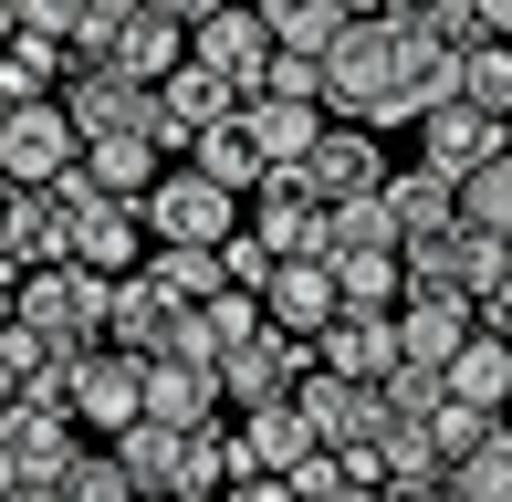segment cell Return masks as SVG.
<instances>
[{"label":"cell","instance_id":"cell-1","mask_svg":"<svg viewBox=\"0 0 512 502\" xmlns=\"http://www.w3.org/2000/svg\"><path fill=\"white\" fill-rule=\"evenodd\" d=\"M21 335H32L53 367H74L84 346H105V272H84V262L21 272Z\"/></svg>","mask_w":512,"mask_h":502},{"label":"cell","instance_id":"cell-2","mask_svg":"<svg viewBox=\"0 0 512 502\" xmlns=\"http://www.w3.org/2000/svg\"><path fill=\"white\" fill-rule=\"evenodd\" d=\"M230 231H241V199H230L220 178L168 168V178L147 189V241H157V251H220Z\"/></svg>","mask_w":512,"mask_h":502},{"label":"cell","instance_id":"cell-3","mask_svg":"<svg viewBox=\"0 0 512 502\" xmlns=\"http://www.w3.org/2000/svg\"><path fill=\"white\" fill-rule=\"evenodd\" d=\"M502 283H512V241L481 231V220H460V231L408 251V293H471V304H492Z\"/></svg>","mask_w":512,"mask_h":502},{"label":"cell","instance_id":"cell-4","mask_svg":"<svg viewBox=\"0 0 512 502\" xmlns=\"http://www.w3.org/2000/svg\"><path fill=\"white\" fill-rule=\"evenodd\" d=\"M105 346H126V356H178V346H199V304H178V293H157L147 272H126V283H105Z\"/></svg>","mask_w":512,"mask_h":502},{"label":"cell","instance_id":"cell-5","mask_svg":"<svg viewBox=\"0 0 512 502\" xmlns=\"http://www.w3.org/2000/svg\"><path fill=\"white\" fill-rule=\"evenodd\" d=\"M63 408H74L84 429H136L147 419V356H126V346H84L74 367H63Z\"/></svg>","mask_w":512,"mask_h":502},{"label":"cell","instance_id":"cell-6","mask_svg":"<svg viewBox=\"0 0 512 502\" xmlns=\"http://www.w3.org/2000/svg\"><path fill=\"white\" fill-rule=\"evenodd\" d=\"M74 63H105V74H136V84H168L178 63H189V32H178L168 11H147V0H126V11H115V32L74 42Z\"/></svg>","mask_w":512,"mask_h":502},{"label":"cell","instance_id":"cell-7","mask_svg":"<svg viewBox=\"0 0 512 502\" xmlns=\"http://www.w3.org/2000/svg\"><path fill=\"white\" fill-rule=\"evenodd\" d=\"M74 157H84V136H74V116H63V95L0 116V178H11V189H53Z\"/></svg>","mask_w":512,"mask_h":502},{"label":"cell","instance_id":"cell-8","mask_svg":"<svg viewBox=\"0 0 512 502\" xmlns=\"http://www.w3.org/2000/svg\"><path fill=\"white\" fill-rule=\"evenodd\" d=\"M74 210V231H63V251H74L84 272H105V283H126V272H147V210L136 199H63Z\"/></svg>","mask_w":512,"mask_h":502},{"label":"cell","instance_id":"cell-9","mask_svg":"<svg viewBox=\"0 0 512 502\" xmlns=\"http://www.w3.org/2000/svg\"><path fill=\"white\" fill-rule=\"evenodd\" d=\"M387 178H398V168L377 157V136H366V126H324V136H314V157L293 168V189L324 199V210H345V199H377Z\"/></svg>","mask_w":512,"mask_h":502},{"label":"cell","instance_id":"cell-10","mask_svg":"<svg viewBox=\"0 0 512 502\" xmlns=\"http://www.w3.org/2000/svg\"><path fill=\"white\" fill-rule=\"evenodd\" d=\"M481 335V304L471 293H408L398 304V367L408 377H450V356Z\"/></svg>","mask_w":512,"mask_h":502},{"label":"cell","instance_id":"cell-11","mask_svg":"<svg viewBox=\"0 0 512 502\" xmlns=\"http://www.w3.org/2000/svg\"><path fill=\"white\" fill-rule=\"evenodd\" d=\"M63 116H74V136H157V84L105 74V63H74V84H63Z\"/></svg>","mask_w":512,"mask_h":502},{"label":"cell","instance_id":"cell-12","mask_svg":"<svg viewBox=\"0 0 512 502\" xmlns=\"http://www.w3.org/2000/svg\"><path fill=\"white\" fill-rule=\"evenodd\" d=\"M304 377H314V335H283V325H262L251 346H230V356H220V387H230V408L293 398Z\"/></svg>","mask_w":512,"mask_h":502},{"label":"cell","instance_id":"cell-13","mask_svg":"<svg viewBox=\"0 0 512 502\" xmlns=\"http://www.w3.org/2000/svg\"><path fill=\"white\" fill-rule=\"evenodd\" d=\"M230 116H241V84H230V74H209L199 53L178 63L168 84H157V147H168V157H189V136L230 126Z\"/></svg>","mask_w":512,"mask_h":502},{"label":"cell","instance_id":"cell-14","mask_svg":"<svg viewBox=\"0 0 512 502\" xmlns=\"http://www.w3.org/2000/svg\"><path fill=\"white\" fill-rule=\"evenodd\" d=\"M147 419H168V429H209V419H230L220 356H199V346L157 356V367H147Z\"/></svg>","mask_w":512,"mask_h":502},{"label":"cell","instance_id":"cell-15","mask_svg":"<svg viewBox=\"0 0 512 502\" xmlns=\"http://www.w3.org/2000/svg\"><path fill=\"white\" fill-rule=\"evenodd\" d=\"M189 53L209 63V74H230L251 95V84H262V63L283 53V42H272V21H262V0H230V11H209L199 32H189Z\"/></svg>","mask_w":512,"mask_h":502},{"label":"cell","instance_id":"cell-16","mask_svg":"<svg viewBox=\"0 0 512 502\" xmlns=\"http://www.w3.org/2000/svg\"><path fill=\"white\" fill-rule=\"evenodd\" d=\"M314 356H324L335 377H356V387H387V377H398V314H377V304H345L335 325L314 335Z\"/></svg>","mask_w":512,"mask_h":502},{"label":"cell","instance_id":"cell-17","mask_svg":"<svg viewBox=\"0 0 512 502\" xmlns=\"http://www.w3.org/2000/svg\"><path fill=\"white\" fill-rule=\"evenodd\" d=\"M418 147H429V168L471 178V168H492V157L512 147V126H502V116H481L471 95H450V105H429V116H418Z\"/></svg>","mask_w":512,"mask_h":502},{"label":"cell","instance_id":"cell-18","mask_svg":"<svg viewBox=\"0 0 512 502\" xmlns=\"http://www.w3.org/2000/svg\"><path fill=\"white\" fill-rule=\"evenodd\" d=\"M63 231H74V210H63V189H11V210H0V262H11V272L74 262V251H63Z\"/></svg>","mask_w":512,"mask_h":502},{"label":"cell","instance_id":"cell-19","mask_svg":"<svg viewBox=\"0 0 512 502\" xmlns=\"http://www.w3.org/2000/svg\"><path fill=\"white\" fill-rule=\"evenodd\" d=\"M230 429H241V471H293L314 440V419H304V398H262V408H230Z\"/></svg>","mask_w":512,"mask_h":502},{"label":"cell","instance_id":"cell-20","mask_svg":"<svg viewBox=\"0 0 512 502\" xmlns=\"http://www.w3.org/2000/svg\"><path fill=\"white\" fill-rule=\"evenodd\" d=\"M251 231L272 241V262H324V199H304L293 178H262L251 189Z\"/></svg>","mask_w":512,"mask_h":502},{"label":"cell","instance_id":"cell-21","mask_svg":"<svg viewBox=\"0 0 512 502\" xmlns=\"http://www.w3.org/2000/svg\"><path fill=\"white\" fill-rule=\"evenodd\" d=\"M387 220H398V241L418 251V241H439V231H460V178L450 168H429V157H418V168H398L387 178Z\"/></svg>","mask_w":512,"mask_h":502},{"label":"cell","instance_id":"cell-22","mask_svg":"<svg viewBox=\"0 0 512 502\" xmlns=\"http://www.w3.org/2000/svg\"><path fill=\"white\" fill-rule=\"evenodd\" d=\"M387 0H262V21H272V42H283V53H335L345 32H356V21H377Z\"/></svg>","mask_w":512,"mask_h":502},{"label":"cell","instance_id":"cell-23","mask_svg":"<svg viewBox=\"0 0 512 502\" xmlns=\"http://www.w3.org/2000/svg\"><path fill=\"white\" fill-rule=\"evenodd\" d=\"M262 314H272L283 335H324V325L345 314V293H335V262H283V272L262 283Z\"/></svg>","mask_w":512,"mask_h":502},{"label":"cell","instance_id":"cell-24","mask_svg":"<svg viewBox=\"0 0 512 502\" xmlns=\"http://www.w3.org/2000/svg\"><path fill=\"white\" fill-rule=\"evenodd\" d=\"M241 126H251V147L272 157V178H293L335 116H324V105H293V95H251V105H241Z\"/></svg>","mask_w":512,"mask_h":502},{"label":"cell","instance_id":"cell-25","mask_svg":"<svg viewBox=\"0 0 512 502\" xmlns=\"http://www.w3.org/2000/svg\"><path fill=\"white\" fill-rule=\"evenodd\" d=\"M115 461H126V482L136 492H189V429H168V419H136V429H115Z\"/></svg>","mask_w":512,"mask_h":502},{"label":"cell","instance_id":"cell-26","mask_svg":"<svg viewBox=\"0 0 512 502\" xmlns=\"http://www.w3.org/2000/svg\"><path fill=\"white\" fill-rule=\"evenodd\" d=\"M189 168H199V178H220L230 199H251V189H262V178H272V157L251 147V126H241V116H230V126L189 136Z\"/></svg>","mask_w":512,"mask_h":502},{"label":"cell","instance_id":"cell-27","mask_svg":"<svg viewBox=\"0 0 512 502\" xmlns=\"http://www.w3.org/2000/svg\"><path fill=\"white\" fill-rule=\"evenodd\" d=\"M0 84H11V105H42V95H63V84H74V42H42V32L0 42Z\"/></svg>","mask_w":512,"mask_h":502},{"label":"cell","instance_id":"cell-28","mask_svg":"<svg viewBox=\"0 0 512 502\" xmlns=\"http://www.w3.org/2000/svg\"><path fill=\"white\" fill-rule=\"evenodd\" d=\"M439 387H450V398H471V408H512V346L481 325L471 346L450 356V377H439Z\"/></svg>","mask_w":512,"mask_h":502},{"label":"cell","instance_id":"cell-29","mask_svg":"<svg viewBox=\"0 0 512 502\" xmlns=\"http://www.w3.org/2000/svg\"><path fill=\"white\" fill-rule=\"evenodd\" d=\"M335 293H345V304L398 314L408 304V251H345V262H335Z\"/></svg>","mask_w":512,"mask_h":502},{"label":"cell","instance_id":"cell-30","mask_svg":"<svg viewBox=\"0 0 512 502\" xmlns=\"http://www.w3.org/2000/svg\"><path fill=\"white\" fill-rule=\"evenodd\" d=\"M345 251H408L398 220H387V189H377V199H345V210H324V262H345Z\"/></svg>","mask_w":512,"mask_h":502},{"label":"cell","instance_id":"cell-31","mask_svg":"<svg viewBox=\"0 0 512 502\" xmlns=\"http://www.w3.org/2000/svg\"><path fill=\"white\" fill-rule=\"evenodd\" d=\"M418 429H429V450H439V471L450 461H471L481 440L502 429V408H471V398H439V408H418Z\"/></svg>","mask_w":512,"mask_h":502},{"label":"cell","instance_id":"cell-32","mask_svg":"<svg viewBox=\"0 0 512 502\" xmlns=\"http://www.w3.org/2000/svg\"><path fill=\"white\" fill-rule=\"evenodd\" d=\"M272 314H262V293H241V283H220L199 304V356H230V346H251V335H262Z\"/></svg>","mask_w":512,"mask_h":502},{"label":"cell","instance_id":"cell-33","mask_svg":"<svg viewBox=\"0 0 512 502\" xmlns=\"http://www.w3.org/2000/svg\"><path fill=\"white\" fill-rule=\"evenodd\" d=\"M450 492L460 502H512V419L471 450V461H450Z\"/></svg>","mask_w":512,"mask_h":502},{"label":"cell","instance_id":"cell-34","mask_svg":"<svg viewBox=\"0 0 512 502\" xmlns=\"http://www.w3.org/2000/svg\"><path fill=\"white\" fill-rule=\"evenodd\" d=\"M460 95L512 126V42H471V53H460Z\"/></svg>","mask_w":512,"mask_h":502},{"label":"cell","instance_id":"cell-35","mask_svg":"<svg viewBox=\"0 0 512 502\" xmlns=\"http://www.w3.org/2000/svg\"><path fill=\"white\" fill-rule=\"evenodd\" d=\"M147 283H157V293H178V304H209L230 272H220V251H147Z\"/></svg>","mask_w":512,"mask_h":502},{"label":"cell","instance_id":"cell-36","mask_svg":"<svg viewBox=\"0 0 512 502\" xmlns=\"http://www.w3.org/2000/svg\"><path fill=\"white\" fill-rule=\"evenodd\" d=\"M460 220H481V231H502V241H512V147L492 157V168L460 178Z\"/></svg>","mask_w":512,"mask_h":502},{"label":"cell","instance_id":"cell-37","mask_svg":"<svg viewBox=\"0 0 512 502\" xmlns=\"http://www.w3.org/2000/svg\"><path fill=\"white\" fill-rule=\"evenodd\" d=\"M63 492L74 502H147L126 482V461H115V450H74V471H63Z\"/></svg>","mask_w":512,"mask_h":502},{"label":"cell","instance_id":"cell-38","mask_svg":"<svg viewBox=\"0 0 512 502\" xmlns=\"http://www.w3.org/2000/svg\"><path fill=\"white\" fill-rule=\"evenodd\" d=\"M251 95H293V105H324V63H314V53H272ZM251 95H241V105H251Z\"/></svg>","mask_w":512,"mask_h":502},{"label":"cell","instance_id":"cell-39","mask_svg":"<svg viewBox=\"0 0 512 502\" xmlns=\"http://www.w3.org/2000/svg\"><path fill=\"white\" fill-rule=\"evenodd\" d=\"M220 272H230V283H241V293H262V283H272V272H283V262H272V241H262V231H251V220H241V231L220 241Z\"/></svg>","mask_w":512,"mask_h":502},{"label":"cell","instance_id":"cell-40","mask_svg":"<svg viewBox=\"0 0 512 502\" xmlns=\"http://www.w3.org/2000/svg\"><path fill=\"white\" fill-rule=\"evenodd\" d=\"M84 11H95V0H21V32H42V42H74V32H84Z\"/></svg>","mask_w":512,"mask_h":502},{"label":"cell","instance_id":"cell-41","mask_svg":"<svg viewBox=\"0 0 512 502\" xmlns=\"http://www.w3.org/2000/svg\"><path fill=\"white\" fill-rule=\"evenodd\" d=\"M147 11H168L178 32H199V21H209V11H230V0H147Z\"/></svg>","mask_w":512,"mask_h":502},{"label":"cell","instance_id":"cell-42","mask_svg":"<svg viewBox=\"0 0 512 502\" xmlns=\"http://www.w3.org/2000/svg\"><path fill=\"white\" fill-rule=\"evenodd\" d=\"M11 325H21V272L0 262V335H11Z\"/></svg>","mask_w":512,"mask_h":502},{"label":"cell","instance_id":"cell-43","mask_svg":"<svg viewBox=\"0 0 512 502\" xmlns=\"http://www.w3.org/2000/svg\"><path fill=\"white\" fill-rule=\"evenodd\" d=\"M481 325H492V335H502V346H512V283L492 293V304H481Z\"/></svg>","mask_w":512,"mask_h":502},{"label":"cell","instance_id":"cell-44","mask_svg":"<svg viewBox=\"0 0 512 502\" xmlns=\"http://www.w3.org/2000/svg\"><path fill=\"white\" fill-rule=\"evenodd\" d=\"M0 502H74L63 482H21V492H0Z\"/></svg>","mask_w":512,"mask_h":502},{"label":"cell","instance_id":"cell-45","mask_svg":"<svg viewBox=\"0 0 512 502\" xmlns=\"http://www.w3.org/2000/svg\"><path fill=\"white\" fill-rule=\"evenodd\" d=\"M481 21H492V32H502V42H512V0H481Z\"/></svg>","mask_w":512,"mask_h":502},{"label":"cell","instance_id":"cell-46","mask_svg":"<svg viewBox=\"0 0 512 502\" xmlns=\"http://www.w3.org/2000/svg\"><path fill=\"white\" fill-rule=\"evenodd\" d=\"M0 42H21V0H0Z\"/></svg>","mask_w":512,"mask_h":502},{"label":"cell","instance_id":"cell-47","mask_svg":"<svg viewBox=\"0 0 512 502\" xmlns=\"http://www.w3.org/2000/svg\"><path fill=\"white\" fill-rule=\"evenodd\" d=\"M157 502H220V492H157Z\"/></svg>","mask_w":512,"mask_h":502},{"label":"cell","instance_id":"cell-48","mask_svg":"<svg viewBox=\"0 0 512 502\" xmlns=\"http://www.w3.org/2000/svg\"><path fill=\"white\" fill-rule=\"evenodd\" d=\"M429 502H460V492H450V482H439V492H429Z\"/></svg>","mask_w":512,"mask_h":502},{"label":"cell","instance_id":"cell-49","mask_svg":"<svg viewBox=\"0 0 512 502\" xmlns=\"http://www.w3.org/2000/svg\"><path fill=\"white\" fill-rule=\"evenodd\" d=\"M0 210H11V178H0Z\"/></svg>","mask_w":512,"mask_h":502},{"label":"cell","instance_id":"cell-50","mask_svg":"<svg viewBox=\"0 0 512 502\" xmlns=\"http://www.w3.org/2000/svg\"><path fill=\"white\" fill-rule=\"evenodd\" d=\"M0 116H11V84H0Z\"/></svg>","mask_w":512,"mask_h":502},{"label":"cell","instance_id":"cell-51","mask_svg":"<svg viewBox=\"0 0 512 502\" xmlns=\"http://www.w3.org/2000/svg\"><path fill=\"white\" fill-rule=\"evenodd\" d=\"M345 502H366V492H345Z\"/></svg>","mask_w":512,"mask_h":502},{"label":"cell","instance_id":"cell-52","mask_svg":"<svg viewBox=\"0 0 512 502\" xmlns=\"http://www.w3.org/2000/svg\"><path fill=\"white\" fill-rule=\"evenodd\" d=\"M387 11H398V0H387Z\"/></svg>","mask_w":512,"mask_h":502}]
</instances>
